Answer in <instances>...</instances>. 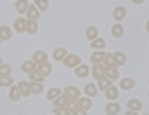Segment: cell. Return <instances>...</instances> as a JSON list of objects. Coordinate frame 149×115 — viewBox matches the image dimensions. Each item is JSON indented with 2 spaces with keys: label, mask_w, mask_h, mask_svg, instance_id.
<instances>
[{
  "label": "cell",
  "mask_w": 149,
  "mask_h": 115,
  "mask_svg": "<svg viewBox=\"0 0 149 115\" xmlns=\"http://www.w3.org/2000/svg\"><path fill=\"white\" fill-rule=\"evenodd\" d=\"M61 63H63L65 68L74 70V68H77L79 63H81V57H79V54H74V52H68V54H65V59L61 61Z\"/></svg>",
  "instance_id": "obj_1"
},
{
  "label": "cell",
  "mask_w": 149,
  "mask_h": 115,
  "mask_svg": "<svg viewBox=\"0 0 149 115\" xmlns=\"http://www.w3.org/2000/svg\"><path fill=\"white\" fill-rule=\"evenodd\" d=\"M81 95H84V93H81L77 86H65L63 88V97H65V99H70V102H77Z\"/></svg>",
  "instance_id": "obj_2"
},
{
  "label": "cell",
  "mask_w": 149,
  "mask_h": 115,
  "mask_svg": "<svg viewBox=\"0 0 149 115\" xmlns=\"http://www.w3.org/2000/svg\"><path fill=\"white\" fill-rule=\"evenodd\" d=\"M11 29H14V34H25V32H27V18H25V16H18V18L14 20Z\"/></svg>",
  "instance_id": "obj_3"
},
{
  "label": "cell",
  "mask_w": 149,
  "mask_h": 115,
  "mask_svg": "<svg viewBox=\"0 0 149 115\" xmlns=\"http://www.w3.org/2000/svg\"><path fill=\"white\" fill-rule=\"evenodd\" d=\"M118 88H120V93L122 90H133V88H136V79H133V77H120Z\"/></svg>",
  "instance_id": "obj_4"
},
{
  "label": "cell",
  "mask_w": 149,
  "mask_h": 115,
  "mask_svg": "<svg viewBox=\"0 0 149 115\" xmlns=\"http://www.w3.org/2000/svg\"><path fill=\"white\" fill-rule=\"evenodd\" d=\"M109 59H111V66H115V68H122L127 63V54L124 52H113V54H109Z\"/></svg>",
  "instance_id": "obj_5"
},
{
  "label": "cell",
  "mask_w": 149,
  "mask_h": 115,
  "mask_svg": "<svg viewBox=\"0 0 149 115\" xmlns=\"http://www.w3.org/2000/svg\"><path fill=\"white\" fill-rule=\"evenodd\" d=\"M104 97L109 99V102H118V97H120V88H118V84H111V86L104 90Z\"/></svg>",
  "instance_id": "obj_6"
},
{
  "label": "cell",
  "mask_w": 149,
  "mask_h": 115,
  "mask_svg": "<svg viewBox=\"0 0 149 115\" xmlns=\"http://www.w3.org/2000/svg\"><path fill=\"white\" fill-rule=\"evenodd\" d=\"M74 106H79V108H84V111H93V97H86V95H81L77 102H74Z\"/></svg>",
  "instance_id": "obj_7"
},
{
  "label": "cell",
  "mask_w": 149,
  "mask_h": 115,
  "mask_svg": "<svg viewBox=\"0 0 149 115\" xmlns=\"http://www.w3.org/2000/svg\"><path fill=\"white\" fill-rule=\"evenodd\" d=\"M29 7H32V5H29V0H16V2H14V9H16L18 16H25Z\"/></svg>",
  "instance_id": "obj_8"
},
{
  "label": "cell",
  "mask_w": 149,
  "mask_h": 115,
  "mask_svg": "<svg viewBox=\"0 0 149 115\" xmlns=\"http://www.w3.org/2000/svg\"><path fill=\"white\" fill-rule=\"evenodd\" d=\"M74 77H79V79H88V77H91V66L79 63V66L74 68Z\"/></svg>",
  "instance_id": "obj_9"
},
{
  "label": "cell",
  "mask_w": 149,
  "mask_h": 115,
  "mask_svg": "<svg viewBox=\"0 0 149 115\" xmlns=\"http://www.w3.org/2000/svg\"><path fill=\"white\" fill-rule=\"evenodd\" d=\"M81 93H84L86 97H93L95 99V95H100V88H97V84H93V81H88L84 88H81Z\"/></svg>",
  "instance_id": "obj_10"
},
{
  "label": "cell",
  "mask_w": 149,
  "mask_h": 115,
  "mask_svg": "<svg viewBox=\"0 0 149 115\" xmlns=\"http://www.w3.org/2000/svg\"><path fill=\"white\" fill-rule=\"evenodd\" d=\"M106 50V41L102 36H97L95 41H91V52H104Z\"/></svg>",
  "instance_id": "obj_11"
},
{
  "label": "cell",
  "mask_w": 149,
  "mask_h": 115,
  "mask_svg": "<svg viewBox=\"0 0 149 115\" xmlns=\"http://www.w3.org/2000/svg\"><path fill=\"white\" fill-rule=\"evenodd\" d=\"M29 95H45L43 81H32V84H29Z\"/></svg>",
  "instance_id": "obj_12"
},
{
  "label": "cell",
  "mask_w": 149,
  "mask_h": 115,
  "mask_svg": "<svg viewBox=\"0 0 149 115\" xmlns=\"http://www.w3.org/2000/svg\"><path fill=\"white\" fill-rule=\"evenodd\" d=\"M106 79H109V81H113V84H115V81H120V68H115V66H111V68H106Z\"/></svg>",
  "instance_id": "obj_13"
},
{
  "label": "cell",
  "mask_w": 149,
  "mask_h": 115,
  "mask_svg": "<svg viewBox=\"0 0 149 115\" xmlns=\"http://www.w3.org/2000/svg\"><path fill=\"white\" fill-rule=\"evenodd\" d=\"M113 18H115V23H122V20L127 18V7H122V5L113 7Z\"/></svg>",
  "instance_id": "obj_14"
},
{
  "label": "cell",
  "mask_w": 149,
  "mask_h": 115,
  "mask_svg": "<svg viewBox=\"0 0 149 115\" xmlns=\"http://www.w3.org/2000/svg\"><path fill=\"white\" fill-rule=\"evenodd\" d=\"M32 61H34V63H45V61H50V57H47V52L45 50H36V52H34V54H32Z\"/></svg>",
  "instance_id": "obj_15"
},
{
  "label": "cell",
  "mask_w": 149,
  "mask_h": 115,
  "mask_svg": "<svg viewBox=\"0 0 149 115\" xmlns=\"http://www.w3.org/2000/svg\"><path fill=\"white\" fill-rule=\"evenodd\" d=\"M61 95H63V88H56V86H54V88H47V90H45V97L50 99V102L59 99Z\"/></svg>",
  "instance_id": "obj_16"
},
{
  "label": "cell",
  "mask_w": 149,
  "mask_h": 115,
  "mask_svg": "<svg viewBox=\"0 0 149 115\" xmlns=\"http://www.w3.org/2000/svg\"><path fill=\"white\" fill-rule=\"evenodd\" d=\"M111 36L113 38H122L124 36V25H122V23H113L111 25Z\"/></svg>",
  "instance_id": "obj_17"
},
{
  "label": "cell",
  "mask_w": 149,
  "mask_h": 115,
  "mask_svg": "<svg viewBox=\"0 0 149 115\" xmlns=\"http://www.w3.org/2000/svg\"><path fill=\"white\" fill-rule=\"evenodd\" d=\"M20 70H23V72H25V75H32V72H34V70H36V63H34V61H32V59H25V61H23V63H20Z\"/></svg>",
  "instance_id": "obj_18"
},
{
  "label": "cell",
  "mask_w": 149,
  "mask_h": 115,
  "mask_svg": "<svg viewBox=\"0 0 149 115\" xmlns=\"http://www.w3.org/2000/svg\"><path fill=\"white\" fill-rule=\"evenodd\" d=\"M91 75H93V79L104 77V75H106V66H104V63H100V66H91Z\"/></svg>",
  "instance_id": "obj_19"
},
{
  "label": "cell",
  "mask_w": 149,
  "mask_h": 115,
  "mask_svg": "<svg viewBox=\"0 0 149 115\" xmlns=\"http://www.w3.org/2000/svg\"><path fill=\"white\" fill-rule=\"evenodd\" d=\"M91 59H93V66H100V63H106L109 54H106V52H93Z\"/></svg>",
  "instance_id": "obj_20"
},
{
  "label": "cell",
  "mask_w": 149,
  "mask_h": 115,
  "mask_svg": "<svg viewBox=\"0 0 149 115\" xmlns=\"http://www.w3.org/2000/svg\"><path fill=\"white\" fill-rule=\"evenodd\" d=\"M120 104H118V102H109V104H106V108H104V113L106 115H120Z\"/></svg>",
  "instance_id": "obj_21"
},
{
  "label": "cell",
  "mask_w": 149,
  "mask_h": 115,
  "mask_svg": "<svg viewBox=\"0 0 149 115\" xmlns=\"http://www.w3.org/2000/svg\"><path fill=\"white\" fill-rule=\"evenodd\" d=\"M36 70H38V72H41V75H43V77L47 79V77L52 75V63H50V61H45V63H38V66H36Z\"/></svg>",
  "instance_id": "obj_22"
},
{
  "label": "cell",
  "mask_w": 149,
  "mask_h": 115,
  "mask_svg": "<svg viewBox=\"0 0 149 115\" xmlns=\"http://www.w3.org/2000/svg\"><path fill=\"white\" fill-rule=\"evenodd\" d=\"M29 84H32L29 79H20V81H16V86L20 88V93H23V97H32V95H29Z\"/></svg>",
  "instance_id": "obj_23"
},
{
  "label": "cell",
  "mask_w": 149,
  "mask_h": 115,
  "mask_svg": "<svg viewBox=\"0 0 149 115\" xmlns=\"http://www.w3.org/2000/svg\"><path fill=\"white\" fill-rule=\"evenodd\" d=\"M11 36H14V29L9 25H0V38L2 41H11Z\"/></svg>",
  "instance_id": "obj_24"
},
{
  "label": "cell",
  "mask_w": 149,
  "mask_h": 115,
  "mask_svg": "<svg viewBox=\"0 0 149 115\" xmlns=\"http://www.w3.org/2000/svg\"><path fill=\"white\" fill-rule=\"evenodd\" d=\"M127 111H136V113H140V111H142V102L131 97L129 102H127Z\"/></svg>",
  "instance_id": "obj_25"
},
{
  "label": "cell",
  "mask_w": 149,
  "mask_h": 115,
  "mask_svg": "<svg viewBox=\"0 0 149 115\" xmlns=\"http://www.w3.org/2000/svg\"><path fill=\"white\" fill-rule=\"evenodd\" d=\"M20 97H23V93H20V88L14 84V86L9 88V99L11 102H20Z\"/></svg>",
  "instance_id": "obj_26"
},
{
  "label": "cell",
  "mask_w": 149,
  "mask_h": 115,
  "mask_svg": "<svg viewBox=\"0 0 149 115\" xmlns=\"http://www.w3.org/2000/svg\"><path fill=\"white\" fill-rule=\"evenodd\" d=\"M38 16H41V11H38L36 5H32V7L27 9V14H25V18H27V20H38Z\"/></svg>",
  "instance_id": "obj_27"
},
{
  "label": "cell",
  "mask_w": 149,
  "mask_h": 115,
  "mask_svg": "<svg viewBox=\"0 0 149 115\" xmlns=\"http://www.w3.org/2000/svg\"><path fill=\"white\" fill-rule=\"evenodd\" d=\"M65 54H68V50L59 45V48H54V52H52V59H54V61H63Z\"/></svg>",
  "instance_id": "obj_28"
},
{
  "label": "cell",
  "mask_w": 149,
  "mask_h": 115,
  "mask_svg": "<svg viewBox=\"0 0 149 115\" xmlns=\"http://www.w3.org/2000/svg\"><path fill=\"white\" fill-rule=\"evenodd\" d=\"M25 34L36 36V34H38V20H27V32H25Z\"/></svg>",
  "instance_id": "obj_29"
},
{
  "label": "cell",
  "mask_w": 149,
  "mask_h": 115,
  "mask_svg": "<svg viewBox=\"0 0 149 115\" xmlns=\"http://www.w3.org/2000/svg\"><path fill=\"white\" fill-rule=\"evenodd\" d=\"M14 84H16V79H14L11 75H5V77H0V86H2V88H11Z\"/></svg>",
  "instance_id": "obj_30"
},
{
  "label": "cell",
  "mask_w": 149,
  "mask_h": 115,
  "mask_svg": "<svg viewBox=\"0 0 149 115\" xmlns=\"http://www.w3.org/2000/svg\"><path fill=\"white\" fill-rule=\"evenodd\" d=\"M95 84H97V88H100V93H104V90H106V88L111 86L113 81H109L106 77H100V79H95Z\"/></svg>",
  "instance_id": "obj_31"
},
{
  "label": "cell",
  "mask_w": 149,
  "mask_h": 115,
  "mask_svg": "<svg viewBox=\"0 0 149 115\" xmlns=\"http://www.w3.org/2000/svg\"><path fill=\"white\" fill-rule=\"evenodd\" d=\"M97 36H100L97 27H95V25H88V27H86V38H88V41H95Z\"/></svg>",
  "instance_id": "obj_32"
},
{
  "label": "cell",
  "mask_w": 149,
  "mask_h": 115,
  "mask_svg": "<svg viewBox=\"0 0 149 115\" xmlns=\"http://www.w3.org/2000/svg\"><path fill=\"white\" fill-rule=\"evenodd\" d=\"M27 79H29V81H45V77L41 75V72H38V70H34V72H32V75H27Z\"/></svg>",
  "instance_id": "obj_33"
},
{
  "label": "cell",
  "mask_w": 149,
  "mask_h": 115,
  "mask_svg": "<svg viewBox=\"0 0 149 115\" xmlns=\"http://www.w3.org/2000/svg\"><path fill=\"white\" fill-rule=\"evenodd\" d=\"M36 7H38V11L43 14V11H47V7H50V0H38Z\"/></svg>",
  "instance_id": "obj_34"
},
{
  "label": "cell",
  "mask_w": 149,
  "mask_h": 115,
  "mask_svg": "<svg viewBox=\"0 0 149 115\" xmlns=\"http://www.w3.org/2000/svg\"><path fill=\"white\" fill-rule=\"evenodd\" d=\"M5 75H11V66L9 63H2V66H0V77H5Z\"/></svg>",
  "instance_id": "obj_35"
},
{
  "label": "cell",
  "mask_w": 149,
  "mask_h": 115,
  "mask_svg": "<svg viewBox=\"0 0 149 115\" xmlns=\"http://www.w3.org/2000/svg\"><path fill=\"white\" fill-rule=\"evenodd\" d=\"M72 115H88V111L79 108V106H74V108H72Z\"/></svg>",
  "instance_id": "obj_36"
},
{
  "label": "cell",
  "mask_w": 149,
  "mask_h": 115,
  "mask_svg": "<svg viewBox=\"0 0 149 115\" xmlns=\"http://www.w3.org/2000/svg\"><path fill=\"white\" fill-rule=\"evenodd\" d=\"M131 5H147V0H131Z\"/></svg>",
  "instance_id": "obj_37"
},
{
  "label": "cell",
  "mask_w": 149,
  "mask_h": 115,
  "mask_svg": "<svg viewBox=\"0 0 149 115\" xmlns=\"http://www.w3.org/2000/svg\"><path fill=\"white\" fill-rule=\"evenodd\" d=\"M122 115H138V113H136V111H124Z\"/></svg>",
  "instance_id": "obj_38"
},
{
  "label": "cell",
  "mask_w": 149,
  "mask_h": 115,
  "mask_svg": "<svg viewBox=\"0 0 149 115\" xmlns=\"http://www.w3.org/2000/svg\"><path fill=\"white\" fill-rule=\"evenodd\" d=\"M145 29H147V34H149V20H147V23H145Z\"/></svg>",
  "instance_id": "obj_39"
},
{
  "label": "cell",
  "mask_w": 149,
  "mask_h": 115,
  "mask_svg": "<svg viewBox=\"0 0 149 115\" xmlns=\"http://www.w3.org/2000/svg\"><path fill=\"white\" fill-rule=\"evenodd\" d=\"M138 115H149V113H142V111H140V113H138Z\"/></svg>",
  "instance_id": "obj_40"
},
{
  "label": "cell",
  "mask_w": 149,
  "mask_h": 115,
  "mask_svg": "<svg viewBox=\"0 0 149 115\" xmlns=\"http://www.w3.org/2000/svg\"><path fill=\"white\" fill-rule=\"evenodd\" d=\"M2 63H5V61H2V57H0V66H2Z\"/></svg>",
  "instance_id": "obj_41"
},
{
  "label": "cell",
  "mask_w": 149,
  "mask_h": 115,
  "mask_svg": "<svg viewBox=\"0 0 149 115\" xmlns=\"http://www.w3.org/2000/svg\"><path fill=\"white\" fill-rule=\"evenodd\" d=\"M2 43H5V41H2V38H0V45H2Z\"/></svg>",
  "instance_id": "obj_42"
},
{
  "label": "cell",
  "mask_w": 149,
  "mask_h": 115,
  "mask_svg": "<svg viewBox=\"0 0 149 115\" xmlns=\"http://www.w3.org/2000/svg\"><path fill=\"white\" fill-rule=\"evenodd\" d=\"M32 2H34V5H36V2H38V0H32Z\"/></svg>",
  "instance_id": "obj_43"
},
{
  "label": "cell",
  "mask_w": 149,
  "mask_h": 115,
  "mask_svg": "<svg viewBox=\"0 0 149 115\" xmlns=\"http://www.w3.org/2000/svg\"><path fill=\"white\" fill-rule=\"evenodd\" d=\"M147 97H149V90H147Z\"/></svg>",
  "instance_id": "obj_44"
},
{
  "label": "cell",
  "mask_w": 149,
  "mask_h": 115,
  "mask_svg": "<svg viewBox=\"0 0 149 115\" xmlns=\"http://www.w3.org/2000/svg\"><path fill=\"white\" fill-rule=\"evenodd\" d=\"M50 115H54V113H50Z\"/></svg>",
  "instance_id": "obj_45"
},
{
  "label": "cell",
  "mask_w": 149,
  "mask_h": 115,
  "mask_svg": "<svg viewBox=\"0 0 149 115\" xmlns=\"http://www.w3.org/2000/svg\"><path fill=\"white\" fill-rule=\"evenodd\" d=\"M14 2H16V0H14Z\"/></svg>",
  "instance_id": "obj_46"
}]
</instances>
